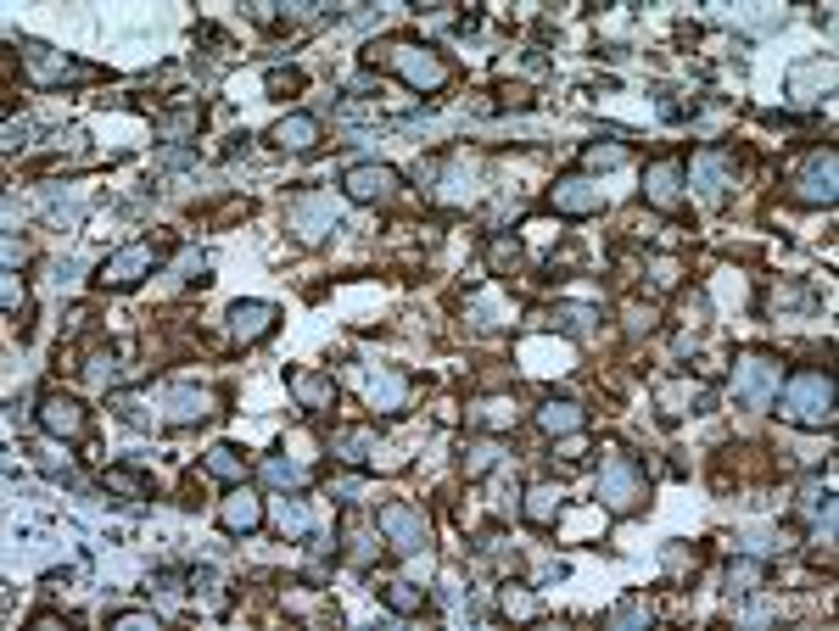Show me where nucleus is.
<instances>
[{"instance_id":"obj_24","label":"nucleus","mask_w":839,"mask_h":631,"mask_svg":"<svg viewBox=\"0 0 839 631\" xmlns=\"http://www.w3.org/2000/svg\"><path fill=\"white\" fill-rule=\"evenodd\" d=\"M381 603L397 609V614H420V603H426V587H414V581H386V587H381Z\"/></svg>"},{"instance_id":"obj_26","label":"nucleus","mask_w":839,"mask_h":631,"mask_svg":"<svg viewBox=\"0 0 839 631\" xmlns=\"http://www.w3.org/2000/svg\"><path fill=\"white\" fill-rule=\"evenodd\" d=\"M520 515H526L532 526H548V520L559 515V487H532L526 503H520Z\"/></svg>"},{"instance_id":"obj_4","label":"nucleus","mask_w":839,"mask_h":631,"mask_svg":"<svg viewBox=\"0 0 839 631\" xmlns=\"http://www.w3.org/2000/svg\"><path fill=\"white\" fill-rule=\"evenodd\" d=\"M375 526H381L386 548H392V553H403V559H414V553H426V548H432V526H426V515H420L414 503H381Z\"/></svg>"},{"instance_id":"obj_27","label":"nucleus","mask_w":839,"mask_h":631,"mask_svg":"<svg viewBox=\"0 0 839 631\" xmlns=\"http://www.w3.org/2000/svg\"><path fill=\"white\" fill-rule=\"evenodd\" d=\"M23 62H29V73H34V79H62V73H73V62H68V57H51L46 45H29V51H23Z\"/></svg>"},{"instance_id":"obj_39","label":"nucleus","mask_w":839,"mask_h":631,"mask_svg":"<svg viewBox=\"0 0 839 631\" xmlns=\"http://www.w3.org/2000/svg\"><path fill=\"white\" fill-rule=\"evenodd\" d=\"M202 268H208L202 252H185V257H180V274H185V279H202Z\"/></svg>"},{"instance_id":"obj_7","label":"nucleus","mask_w":839,"mask_h":631,"mask_svg":"<svg viewBox=\"0 0 839 631\" xmlns=\"http://www.w3.org/2000/svg\"><path fill=\"white\" fill-rule=\"evenodd\" d=\"M34 419H40V430H51L57 441H73V436H84V425H90L84 403H79L73 391H62V386H46V391H40Z\"/></svg>"},{"instance_id":"obj_8","label":"nucleus","mask_w":839,"mask_h":631,"mask_svg":"<svg viewBox=\"0 0 839 631\" xmlns=\"http://www.w3.org/2000/svg\"><path fill=\"white\" fill-rule=\"evenodd\" d=\"M163 257H158V246H146V241H134V246H123V252H112L101 268H95V279L107 285V291H129V285H140L152 268H158Z\"/></svg>"},{"instance_id":"obj_5","label":"nucleus","mask_w":839,"mask_h":631,"mask_svg":"<svg viewBox=\"0 0 839 631\" xmlns=\"http://www.w3.org/2000/svg\"><path fill=\"white\" fill-rule=\"evenodd\" d=\"M833 196H839V156H833V145H817L795 174V202L833 207Z\"/></svg>"},{"instance_id":"obj_21","label":"nucleus","mask_w":839,"mask_h":631,"mask_svg":"<svg viewBox=\"0 0 839 631\" xmlns=\"http://www.w3.org/2000/svg\"><path fill=\"white\" fill-rule=\"evenodd\" d=\"M476 180H482V169H476V163H465V156H459V163H448V169H443L437 202H443V207H459V202H471V196H476Z\"/></svg>"},{"instance_id":"obj_22","label":"nucleus","mask_w":839,"mask_h":631,"mask_svg":"<svg viewBox=\"0 0 839 631\" xmlns=\"http://www.w3.org/2000/svg\"><path fill=\"white\" fill-rule=\"evenodd\" d=\"M101 487L118 492V498H129V503L152 498V476H140V469H129V464H107V469H101Z\"/></svg>"},{"instance_id":"obj_6","label":"nucleus","mask_w":839,"mask_h":631,"mask_svg":"<svg viewBox=\"0 0 839 631\" xmlns=\"http://www.w3.org/2000/svg\"><path fill=\"white\" fill-rule=\"evenodd\" d=\"M778 375H784V364L778 358H745V364H734V403L739 408H772L778 403Z\"/></svg>"},{"instance_id":"obj_33","label":"nucleus","mask_w":839,"mask_h":631,"mask_svg":"<svg viewBox=\"0 0 839 631\" xmlns=\"http://www.w3.org/2000/svg\"><path fill=\"white\" fill-rule=\"evenodd\" d=\"M493 464H498V441H476V447H471V458H465V481H482Z\"/></svg>"},{"instance_id":"obj_13","label":"nucleus","mask_w":839,"mask_h":631,"mask_svg":"<svg viewBox=\"0 0 839 631\" xmlns=\"http://www.w3.org/2000/svg\"><path fill=\"white\" fill-rule=\"evenodd\" d=\"M274 330H280V307H274V302L246 296V302L230 307V336H235L241 347H252V342H263V336H274Z\"/></svg>"},{"instance_id":"obj_34","label":"nucleus","mask_w":839,"mask_h":631,"mask_svg":"<svg viewBox=\"0 0 839 631\" xmlns=\"http://www.w3.org/2000/svg\"><path fill=\"white\" fill-rule=\"evenodd\" d=\"M107 625H146V631H158V614L152 609H118V614H107Z\"/></svg>"},{"instance_id":"obj_1","label":"nucleus","mask_w":839,"mask_h":631,"mask_svg":"<svg viewBox=\"0 0 839 631\" xmlns=\"http://www.w3.org/2000/svg\"><path fill=\"white\" fill-rule=\"evenodd\" d=\"M784 419L800 430H828L833 425V375L828 369H806L784 386Z\"/></svg>"},{"instance_id":"obj_28","label":"nucleus","mask_w":839,"mask_h":631,"mask_svg":"<svg viewBox=\"0 0 839 631\" xmlns=\"http://www.w3.org/2000/svg\"><path fill=\"white\" fill-rule=\"evenodd\" d=\"M196 129H202V106H180V112H169V118L158 123L163 140H185V134H196Z\"/></svg>"},{"instance_id":"obj_15","label":"nucleus","mask_w":839,"mask_h":631,"mask_svg":"<svg viewBox=\"0 0 839 631\" xmlns=\"http://www.w3.org/2000/svg\"><path fill=\"white\" fill-rule=\"evenodd\" d=\"M358 386H364L370 408H381V414H403V408H408V380L392 375V369H364Z\"/></svg>"},{"instance_id":"obj_18","label":"nucleus","mask_w":839,"mask_h":631,"mask_svg":"<svg viewBox=\"0 0 839 631\" xmlns=\"http://www.w3.org/2000/svg\"><path fill=\"white\" fill-rule=\"evenodd\" d=\"M269 140H274L280 151H314V145H320V118H314V112H292V118H280V123L269 129Z\"/></svg>"},{"instance_id":"obj_11","label":"nucleus","mask_w":839,"mask_h":631,"mask_svg":"<svg viewBox=\"0 0 839 631\" xmlns=\"http://www.w3.org/2000/svg\"><path fill=\"white\" fill-rule=\"evenodd\" d=\"M688 196V174H683V156H660V163H649L644 174V202L660 207V213H677Z\"/></svg>"},{"instance_id":"obj_23","label":"nucleus","mask_w":839,"mask_h":631,"mask_svg":"<svg viewBox=\"0 0 839 631\" xmlns=\"http://www.w3.org/2000/svg\"><path fill=\"white\" fill-rule=\"evenodd\" d=\"M331 452H336L342 464H364V458L375 452V430H336V436H331Z\"/></svg>"},{"instance_id":"obj_10","label":"nucleus","mask_w":839,"mask_h":631,"mask_svg":"<svg viewBox=\"0 0 839 631\" xmlns=\"http://www.w3.org/2000/svg\"><path fill=\"white\" fill-rule=\"evenodd\" d=\"M342 191H347V202H358V207H381V202L397 196V169H386V163H353V169L342 174Z\"/></svg>"},{"instance_id":"obj_16","label":"nucleus","mask_w":839,"mask_h":631,"mask_svg":"<svg viewBox=\"0 0 839 631\" xmlns=\"http://www.w3.org/2000/svg\"><path fill=\"white\" fill-rule=\"evenodd\" d=\"M286 386H292L297 408H309V414H320V408H331V403H336V380H331V375H320V369H292V375H286Z\"/></svg>"},{"instance_id":"obj_40","label":"nucleus","mask_w":839,"mask_h":631,"mask_svg":"<svg viewBox=\"0 0 839 631\" xmlns=\"http://www.w3.org/2000/svg\"><path fill=\"white\" fill-rule=\"evenodd\" d=\"M303 73H269V90H297Z\"/></svg>"},{"instance_id":"obj_9","label":"nucleus","mask_w":839,"mask_h":631,"mask_svg":"<svg viewBox=\"0 0 839 631\" xmlns=\"http://www.w3.org/2000/svg\"><path fill=\"white\" fill-rule=\"evenodd\" d=\"M548 207L566 213V218H599L605 213V191H599L594 174H566V180H554Z\"/></svg>"},{"instance_id":"obj_35","label":"nucleus","mask_w":839,"mask_h":631,"mask_svg":"<svg viewBox=\"0 0 839 631\" xmlns=\"http://www.w3.org/2000/svg\"><path fill=\"white\" fill-rule=\"evenodd\" d=\"M520 263V246L515 241H493V268H515Z\"/></svg>"},{"instance_id":"obj_32","label":"nucleus","mask_w":839,"mask_h":631,"mask_svg":"<svg viewBox=\"0 0 839 631\" xmlns=\"http://www.w3.org/2000/svg\"><path fill=\"white\" fill-rule=\"evenodd\" d=\"M627 156H633L627 145H588V151H583V163H588V174H599V169H621Z\"/></svg>"},{"instance_id":"obj_12","label":"nucleus","mask_w":839,"mask_h":631,"mask_svg":"<svg viewBox=\"0 0 839 631\" xmlns=\"http://www.w3.org/2000/svg\"><path fill=\"white\" fill-rule=\"evenodd\" d=\"M683 174L699 191V202H722V191L734 185V156L728 151H694V163H683Z\"/></svg>"},{"instance_id":"obj_29","label":"nucleus","mask_w":839,"mask_h":631,"mask_svg":"<svg viewBox=\"0 0 839 631\" xmlns=\"http://www.w3.org/2000/svg\"><path fill=\"white\" fill-rule=\"evenodd\" d=\"M309 526H314V515H309V503H303V498L280 503V537H309Z\"/></svg>"},{"instance_id":"obj_36","label":"nucleus","mask_w":839,"mask_h":631,"mask_svg":"<svg viewBox=\"0 0 839 631\" xmlns=\"http://www.w3.org/2000/svg\"><path fill=\"white\" fill-rule=\"evenodd\" d=\"M504 609L526 620V614H537V598H526V592H504Z\"/></svg>"},{"instance_id":"obj_30","label":"nucleus","mask_w":839,"mask_h":631,"mask_svg":"<svg viewBox=\"0 0 839 631\" xmlns=\"http://www.w3.org/2000/svg\"><path fill=\"white\" fill-rule=\"evenodd\" d=\"M761 581H767V564H761V559H734V564H728V587H734V592H750V587H761Z\"/></svg>"},{"instance_id":"obj_2","label":"nucleus","mask_w":839,"mask_h":631,"mask_svg":"<svg viewBox=\"0 0 839 631\" xmlns=\"http://www.w3.org/2000/svg\"><path fill=\"white\" fill-rule=\"evenodd\" d=\"M381 62H386L408 90H420V95H437V90L448 84V62H443L437 51H426V45L392 40V45H381Z\"/></svg>"},{"instance_id":"obj_31","label":"nucleus","mask_w":839,"mask_h":631,"mask_svg":"<svg viewBox=\"0 0 839 631\" xmlns=\"http://www.w3.org/2000/svg\"><path fill=\"white\" fill-rule=\"evenodd\" d=\"M263 481H269V487H303V464H292V458H263Z\"/></svg>"},{"instance_id":"obj_25","label":"nucleus","mask_w":839,"mask_h":631,"mask_svg":"<svg viewBox=\"0 0 839 631\" xmlns=\"http://www.w3.org/2000/svg\"><path fill=\"white\" fill-rule=\"evenodd\" d=\"M292 224H297V235H303V241H320L325 230H336V213H331L325 202H309V207H297V218H292Z\"/></svg>"},{"instance_id":"obj_3","label":"nucleus","mask_w":839,"mask_h":631,"mask_svg":"<svg viewBox=\"0 0 839 631\" xmlns=\"http://www.w3.org/2000/svg\"><path fill=\"white\" fill-rule=\"evenodd\" d=\"M599 503H605L610 515H633V509L644 503V469H638L627 452H610V458L599 464Z\"/></svg>"},{"instance_id":"obj_38","label":"nucleus","mask_w":839,"mask_h":631,"mask_svg":"<svg viewBox=\"0 0 839 631\" xmlns=\"http://www.w3.org/2000/svg\"><path fill=\"white\" fill-rule=\"evenodd\" d=\"M554 319L566 325L572 336H583V330H588V313H583V307H566V313H554Z\"/></svg>"},{"instance_id":"obj_17","label":"nucleus","mask_w":839,"mask_h":631,"mask_svg":"<svg viewBox=\"0 0 839 631\" xmlns=\"http://www.w3.org/2000/svg\"><path fill=\"white\" fill-rule=\"evenodd\" d=\"M213 403H219V397H213L208 386H174L169 403H163V408H169L163 419H169V425H196V419L213 414Z\"/></svg>"},{"instance_id":"obj_19","label":"nucleus","mask_w":839,"mask_h":631,"mask_svg":"<svg viewBox=\"0 0 839 631\" xmlns=\"http://www.w3.org/2000/svg\"><path fill=\"white\" fill-rule=\"evenodd\" d=\"M202 469L213 481H224V487H241L246 476H252V464H246V452L241 447H230V441H219V447H208L202 452Z\"/></svg>"},{"instance_id":"obj_20","label":"nucleus","mask_w":839,"mask_h":631,"mask_svg":"<svg viewBox=\"0 0 839 631\" xmlns=\"http://www.w3.org/2000/svg\"><path fill=\"white\" fill-rule=\"evenodd\" d=\"M537 425H543V436H577L588 425V408L572 403V397H554V403L537 408Z\"/></svg>"},{"instance_id":"obj_37","label":"nucleus","mask_w":839,"mask_h":631,"mask_svg":"<svg viewBox=\"0 0 839 631\" xmlns=\"http://www.w3.org/2000/svg\"><path fill=\"white\" fill-rule=\"evenodd\" d=\"M627 620H649V609H644L638 598H627V603H621V609L610 614V625H627Z\"/></svg>"},{"instance_id":"obj_14","label":"nucleus","mask_w":839,"mask_h":631,"mask_svg":"<svg viewBox=\"0 0 839 631\" xmlns=\"http://www.w3.org/2000/svg\"><path fill=\"white\" fill-rule=\"evenodd\" d=\"M219 526L230 531V537H246V531H257L263 526V498L241 481V487H230V498L219 503Z\"/></svg>"}]
</instances>
